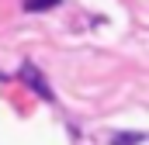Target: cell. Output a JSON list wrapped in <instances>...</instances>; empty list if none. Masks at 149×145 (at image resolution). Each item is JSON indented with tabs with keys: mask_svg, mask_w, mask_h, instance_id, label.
Segmentation results:
<instances>
[{
	"mask_svg": "<svg viewBox=\"0 0 149 145\" xmlns=\"http://www.w3.org/2000/svg\"><path fill=\"white\" fill-rule=\"evenodd\" d=\"M63 0H24V10L28 14H35V10H52V7H59Z\"/></svg>",
	"mask_w": 149,
	"mask_h": 145,
	"instance_id": "2",
	"label": "cell"
},
{
	"mask_svg": "<svg viewBox=\"0 0 149 145\" xmlns=\"http://www.w3.org/2000/svg\"><path fill=\"white\" fill-rule=\"evenodd\" d=\"M24 79H28V83H31V86H35L38 93H42V97H45V100H52V90H49V83H45V79H42V72L35 69V66H31V62H24Z\"/></svg>",
	"mask_w": 149,
	"mask_h": 145,
	"instance_id": "1",
	"label": "cell"
},
{
	"mask_svg": "<svg viewBox=\"0 0 149 145\" xmlns=\"http://www.w3.org/2000/svg\"><path fill=\"white\" fill-rule=\"evenodd\" d=\"M139 142H146L142 131H135V135H114L111 138V145H139Z\"/></svg>",
	"mask_w": 149,
	"mask_h": 145,
	"instance_id": "3",
	"label": "cell"
}]
</instances>
